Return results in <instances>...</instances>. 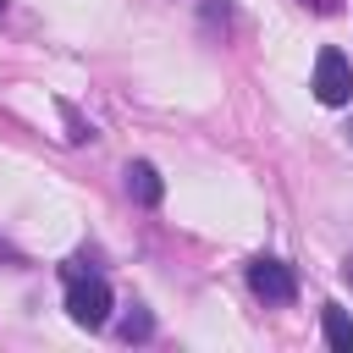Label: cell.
<instances>
[{"mask_svg":"<svg viewBox=\"0 0 353 353\" xmlns=\"http://www.w3.org/2000/svg\"><path fill=\"white\" fill-rule=\"evenodd\" d=\"M61 281H66V314H72V325H83V331H99L105 320H110V281L99 276V270H83V259H72V265H61Z\"/></svg>","mask_w":353,"mask_h":353,"instance_id":"obj_1","label":"cell"},{"mask_svg":"<svg viewBox=\"0 0 353 353\" xmlns=\"http://www.w3.org/2000/svg\"><path fill=\"white\" fill-rule=\"evenodd\" d=\"M309 88H314L320 105H347V99H353V61H347L336 44H325V50L314 55V77H309Z\"/></svg>","mask_w":353,"mask_h":353,"instance_id":"obj_2","label":"cell"},{"mask_svg":"<svg viewBox=\"0 0 353 353\" xmlns=\"http://www.w3.org/2000/svg\"><path fill=\"white\" fill-rule=\"evenodd\" d=\"M248 287H254V298H265V303H292V298H298L292 265H287V259H270V254L248 259Z\"/></svg>","mask_w":353,"mask_h":353,"instance_id":"obj_3","label":"cell"},{"mask_svg":"<svg viewBox=\"0 0 353 353\" xmlns=\"http://www.w3.org/2000/svg\"><path fill=\"white\" fill-rule=\"evenodd\" d=\"M121 182H127V199H132L138 210H154V204L165 199V182H160V171H154V160H127V171H121Z\"/></svg>","mask_w":353,"mask_h":353,"instance_id":"obj_4","label":"cell"},{"mask_svg":"<svg viewBox=\"0 0 353 353\" xmlns=\"http://www.w3.org/2000/svg\"><path fill=\"white\" fill-rule=\"evenodd\" d=\"M320 336H325V347L353 353V320H347L342 303H325V309H320Z\"/></svg>","mask_w":353,"mask_h":353,"instance_id":"obj_5","label":"cell"},{"mask_svg":"<svg viewBox=\"0 0 353 353\" xmlns=\"http://www.w3.org/2000/svg\"><path fill=\"white\" fill-rule=\"evenodd\" d=\"M116 331H121V342H149V336H154V314H149L143 303H132V309L121 314Z\"/></svg>","mask_w":353,"mask_h":353,"instance_id":"obj_6","label":"cell"},{"mask_svg":"<svg viewBox=\"0 0 353 353\" xmlns=\"http://www.w3.org/2000/svg\"><path fill=\"white\" fill-rule=\"evenodd\" d=\"M61 116H66V138H72V143H94V121H83L72 99H61Z\"/></svg>","mask_w":353,"mask_h":353,"instance_id":"obj_7","label":"cell"},{"mask_svg":"<svg viewBox=\"0 0 353 353\" xmlns=\"http://www.w3.org/2000/svg\"><path fill=\"white\" fill-rule=\"evenodd\" d=\"M215 17L226 22V17H232V0H204V22H215Z\"/></svg>","mask_w":353,"mask_h":353,"instance_id":"obj_8","label":"cell"},{"mask_svg":"<svg viewBox=\"0 0 353 353\" xmlns=\"http://www.w3.org/2000/svg\"><path fill=\"white\" fill-rule=\"evenodd\" d=\"M0 259H6V265H11V270H22V265H28V259H22V254H17V248H11V243H6V237H0Z\"/></svg>","mask_w":353,"mask_h":353,"instance_id":"obj_9","label":"cell"},{"mask_svg":"<svg viewBox=\"0 0 353 353\" xmlns=\"http://www.w3.org/2000/svg\"><path fill=\"white\" fill-rule=\"evenodd\" d=\"M342 281H347V287H353V254H347V259H342Z\"/></svg>","mask_w":353,"mask_h":353,"instance_id":"obj_10","label":"cell"},{"mask_svg":"<svg viewBox=\"0 0 353 353\" xmlns=\"http://www.w3.org/2000/svg\"><path fill=\"white\" fill-rule=\"evenodd\" d=\"M347 143H353V121H347Z\"/></svg>","mask_w":353,"mask_h":353,"instance_id":"obj_11","label":"cell"},{"mask_svg":"<svg viewBox=\"0 0 353 353\" xmlns=\"http://www.w3.org/2000/svg\"><path fill=\"white\" fill-rule=\"evenodd\" d=\"M6 6H11V0H0V17H6Z\"/></svg>","mask_w":353,"mask_h":353,"instance_id":"obj_12","label":"cell"}]
</instances>
